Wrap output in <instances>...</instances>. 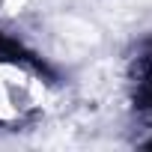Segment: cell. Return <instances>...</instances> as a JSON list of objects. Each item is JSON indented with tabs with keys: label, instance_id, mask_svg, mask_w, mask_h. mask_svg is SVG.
I'll return each mask as SVG.
<instances>
[{
	"label": "cell",
	"instance_id": "cell-1",
	"mask_svg": "<svg viewBox=\"0 0 152 152\" xmlns=\"http://www.w3.org/2000/svg\"><path fill=\"white\" fill-rule=\"evenodd\" d=\"M51 107L48 78L21 57L0 54V128H21Z\"/></svg>",
	"mask_w": 152,
	"mask_h": 152
}]
</instances>
